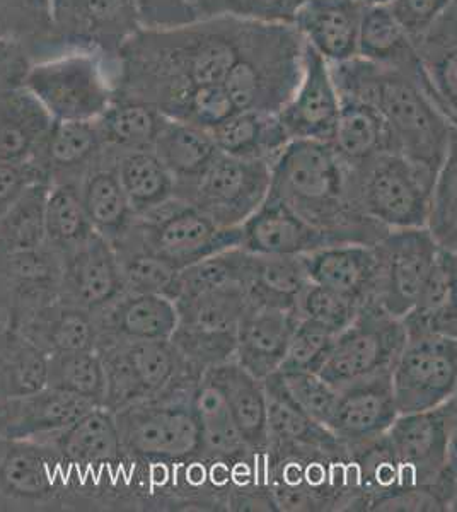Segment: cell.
<instances>
[{"label":"cell","instance_id":"cell-1","mask_svg":"<svg viewBox=\"0 0 457 512\" xmlns=\"http://www.w3.org/2000/svg\"><path fill=\"white\" fill-rule=\"evenodd\" d=\"M270 195L280 198L336 245H376L389 229L360 209L353 169L330 142L290 140L273 159Z\"/></svg>","mask_w":457,"mask_h":512},{"label":"cell","instance_id":"cell-2","mask_svg":"<svg viewBox=\"0 0 457 512\" xmlns=\"http://www.w3.org/2000/svg\"><path fill=\"white\" fill-rule=\"evenodd\" d=\"M340 96L376 106L388 127L393 152L437 175L454 128L413 77L362 57L330 64Z\"/></svg>","mask_w":457,"mask_h":512},{"label":"cell","instance_id":"cell-3","mask_svg":"<svg viewBox=\"0 0 457 512\" xmlns=\"http://www.w3.org/2000/svg\"><path fill=\"white\" fill-rule=\"evenodd\" d=\"M306 43L294 24L244 23L241 50L224 81L238 110H282L304 69Z\"/></svg>","mask_w":457,"mask_h":512},{"label":"cell","instance_id":"cell-4","mask_svg":"<svg viewBox=\"0 0 457 512\" xmlns=\"http://www.w3.org/2000/svg\"><path fill=\"white\" fill-rule=\"evenodd\" d=\"M106 371L105 407L111 412L135 403L195 393L205 374L191 366L169 340L99 347Z\"/></svg>","mask_w":457,"mask_h":512},{"label":"cell","instance_id":"cell-5","mask_svg":"<svg viewBox=\"0 0 457 512\" xmlns=\"http://www.w3.org/2000/svg\"><path fill=\"white\" fill-rule=\"evenodd\" d=\"M106 62L93 52L64 50L31 62L24 88L35 94L58 122L96 120L116 96L115 79Z\"/></svg>","mask_w":457,"mask_h":512},{"label":"cell","instance_id":"cell-6","mask_svg":"<svg viewBox=\"0 0 457 512\" xmlns=\"http://www.w3.org/2000/svg\"><path fill=\"white\" fill-rule=\"evenodd\" d=\"M193 396L195 393L169 396L113 412L123 451L134 460L162 465L188 463L203 456Z\"/></svg>","mask_w":457,"mask_h":512},{"label":"cell","instance_id":"cell-7","mask_svg":"<svg viewBox=\"0 0 457 512\" xmlns=\"http://www.w3.org/2000/svg\"><path fill=\"white\" fill-rule=\"evenodd\" d=\"M437 175L396 152L353 169V188L364 214L393 229L427 227Z\"/></svg>","mask_w":457,"mask_h":512},{"label":"cell","instance_id":"cell-8","mask_svg":"<svg viewBox=\"0 0 457 512\" xmlns=\"http://www.w3.org/2000/svg\"><path fill=\"white\" fill-rule=\"evenodd\" d=\"M135 233L142 245L176 270L241 246V226L219 227L185 198L166 202L135 216Z\"/></svg>","mask_w":457,"mask_h":512},{"label":"cell","instance_id":"cell-9","mask_svg":"<svg viewBox=\"0 0 457 512\" xmlns=\"http://www.w3.org/2000/svg\"><path fill=\"white\" fill-rule=\"evenodd\" d=\"M0 512H76L64 461L50 444L0 437Z\"/></svg>","mask_w":457,"mask_h":512},{"label":"cell","instance_id":"cell-10","mask_svg":"<svg viewBox=\"0 0 457 512\" xmlns=\"http://www.w3.org/2000/svg\"><path fill=\"white\" fill-rule=\"evenodd\" d=\"M50 38L64 50H82L118 64L140 30L137 0H45Z\"/></svg>","mask_w":457,"mask_h":512},{"label":"cell","instance_id":"cell-11","mask_svg":"<svg viewBox=\"0 0 457 512\" xmlns=\"http://www.w3.org/2000/svg\"><path fill=\"white\" fill-rule=\"evenodd\" d=\"M405 344L403 320L367 304L352 325L336 335L318 374L342 390L362 379L391 373Z\"/></svg>","mask_w":457,"mask_h":512},{"label":"cell","instance_id":"cell-12","mask_svg":"<svg viewBox=\"0 0 457 512\" xmlns=\"http://www.w3.org/2000/svg\"><path fill=\"white\" fill-rule=\"evenodd\" d=\"M270 183L272 163L220 152L200 180L176 197L188 200L219 227H239L265 202Z\"/></svg>","mask_w":457,"mask_h":512},{"label":"cell","instance_id":"cell-13","mask_svg":"<svg viewBox=\"0 0 457 512\" xmlns=\"http://www.w3.org/2000/svg\"><path fill=\"white\" fill-rule=\"evenodd\" d=\"M391 383L400 414L449 402L457 393V338L435 333L406 337Z\"/></svg>","mask_w":457,"mask_h":512},{"label":"cell","instance_id":"cell-14","mask_svg":"<svg viewBox=\"0 0 457 512\" xmlns=\"http://www.w3.org/2000/svg\"><path fill=\"white\" fill-rule=\"evenodd\" d=\"M377 289L374 304L394 318L417 304L439 255L440 246L427 227L393 229L374 245Z\"/></svg>","mask_w":457,"mask_h":512},{"label":"cell","instance_id":"cell-15","mask_svg":"<svg viewBox=\"0 0 457 512\" xmlns=\"http://www.w3.org/2000/svg\"><path fill=\"white\" fill-rule=\"evenodd\" d=\"M386 439L403 487L434 485L451 460V403L398 415Z\"/></svg>","mask_w":457,"mask_h":512},{"label":"cell","instance_id":"cell-16","mask_svg":"<svg viewBox=\"0 0 457 512\" xmlns=\"http://www.w3.org/2000/svg\"><path fill=\"white\" fill-rule=\"evenodd\" d=\"M62 256L50 246L0 251V323L18 330L38 309L60 299Z\"/></svg>","mask_w":457,"mask_h":512},{"label":"cell","instance_id":"cell-17","mask_svg":"<svg viewBox=\"0 0 457 512\" xmlns=\"http://www.w3.org/2000/svg\"><path fill=\"white\" fill-rule=\"evenodd\" d=\"M278 115L290 140L331 142L333 139L340 117V94L330 62L309 45L304 48L301 81Z\"/></svg>","mask_w":457,"mask_h":512},{"label":"cell","instance_id":"cell-18","mask_svg":"<svg viewBox=\"0 0 457 512\" xmlns=\"http://www.w3.org/2000/svg\"><path fill=\"white\" fill-rule=\"evenodd\" d=\"M398 415L391 373L377 374L340 390L330 431L355 453L386 436Z\"/></svg>","mask_w":457,"mask_h":512},{"label":"cell","instance_id":"cell-19","mask_svg":"<svg viewBox=\"0 0 457 512\" xmlns=\"http://www.w3.org/2000/svg\"><path fill=\"white\" fill-rule=\"evenodd\" d=\"M125 292L115 248L101 234L94 233L86 243L62 256L60 297L67 303L96 315Z\"/></svg>","mask_w":457,"mask_h":512},{"label":"cell","instance_id":"cell-20","mask_svg":"<svg viewBox=\"0 0 457 512\" xmlns=\"http://www.w3.org/2000/svg\"><path fill=\"white\" fill-rule=\"evenodd\" d=\"M94 318L98 326L96 350L108 345L169 340L180 321L173 299L128 291Z\"/></svg>","mask_w":457,"mask_h":512},{"label":"cell","instance_id":"cell-21","mask_svg":"<svg viewBox=\"0 0 457 512\" xmlns=\"http://www.w3.org/2000/svg\"><path fill=\"white\" fill-rule=\"evenodd\" d=\"M241 248L255 255L304 256L336 245L330 234L302 219L296 210L268 193L265 202L241 226Z\"/></svg>","mask_w":457,"mask_h":512},{"label":"cell","instance_id":"cell-22","mask_svg":"<svg viewBox=\"0 0 457 512\" xmlns=\"http://www.w3.org/2000/svg\"><path fill=\"white\" fill-rule=\"evenodd\" d=\"M106 154L108 149L96 120H55L33 163L50 185L72 183L81 187L82 180Z\"/></svg>","mask_w":457,"mask_h":512},{"label":"cell","instance_id":"cell-23","mask_svg":"<svg viewBox=\"0 0 457 512\" xmlns=\"http://www.w3.org/2000/svg\"><path fill=\"white\" fill-rule=\"evenodd\" d=\"M299 318L297 311L249 304L236 332L234 361L261 381L278 373Z\"/></svg>","mask_w":457,"mask_h":512},{"label":"cell","instance_id":"cell-24","mask_svg":"<svg viewBox=\"0 0 457 512\" xmlns=\"http://www.w3.org/2000/svg\"><path fill=\"white\" fill-rule=\"evenodd\" d=\"M96 407L79 396L50 386L0 402V437L36 441L64 429Z\"/></svg>","mask_w":457,"mask_h":512},{"label":"cell","instance_id":"cell-25","mask_svg":"<svg viewBox=\"0 0 457 512\" xmlns=\"http://www.w3.org/2000/svg\"><path fill=\"white\" fill-rule=\"evenodd\" d=\"M362 12L355 0H307L294 26L306 45L330 64H340L357 57Z\"/></svg>","mask_w":457,"mask_h":512},{"label":"cell","instance_id":"cell-26","mask_svg":"<svg viewBox=\"0 0 457 512\" xmlns=\"http://www.w3.org/2000/svg\"><path fill=\"white\" fill-rule=\"evenodd\" d=\"M313 284L352 297L364 308L376 301L377 256L374 246L333 245L304 255Z\"/></svg>","mask_w":457,"mask_h":512},{"label":"cell","instance_id":"cell-27","mask_svg":"<svg viewBox=\"0 0 457 512\" xmlns=\"http://www.w3.org/2000/svg\"><path fill=\"white\" fill-rule=\"evenodd\" d=\"M53 122L52 115L24 84L0 91V161H33Z\"/></svg>","mask_w":457,"mask_h":512},{"label":"cell","instance_id":"cell-28","mask_svg":"<svg viewBox=\"0 0 457 512\" xmlns=\"http://www.w3.org/2000/svg\"><path fill=\"white\" fill-rule=\"evenodd\" d=\"M357 57L413 77L432 98L418 45L389 7H371L362 12Z\"/></svg>","mask_w":457,"mask_h":512},{"label":"cell","instance_id":"cell-29","mask_svg":"<svg viewBox=\"0 0 457 512\" xmlns=\"http://www.w3.org/2000/svg\"><path fill=\"white\" fill-rule=\"evenodd\" d=\"M205 376L226 398L232 419L249 448L265 453L268 448V403L263 381L236 361L212 367Z\"/></svg>","mask_w":457,"mask_h":512},{"label":"cell","instance_id":"cell-30","mask_svg":"<svg viewBox=\"0 0 457 512\" xmlns=\"http://www.w3.org/2000/svg\"><path fill=\"white\" fill-rule=\"evenodd\" d=\"M268 403V448H313L348 453L333 432L297 405L285 390L280 374L263 379ZM267 448V449H268Z\"/></svg>","mask_w":457,"mask_h":512},{"label":"cell","instance_id":"cell-31","mask_svg":"<svg viewBox=\"0 0 457 512\" xmlns=\"http://www.w3.org/2000/svg\"><path fill=\"white\" fill-rule=\"evenodd\" d=\"M406 337L446 335L457 338V253L440 248L417 304L401 318Z\"/></svg>","mask_w":457,"mask_h":512},{"label":"cell","instance_id":"cell-32","mask_svg":"<svg viewBox=\"0 0 457 512\" xmlns=\"http://www.w3.org/2000/svg\"><path fill=\"white\" fill-rule=\"evenodd\" d=\"M18 332L48 357L98 347V326L93 313L67 303L62 297L38 309L19 326Z\"/></svg>","mask_w":457,"mask_h":512},{"label":"cell","instance_id":"cell-33","mask_svg":"<svg viewBox=\"0 0 457 512\" xmlns=\"http://www.w3.org/2000/svg\"><path fill=\"white\" fill-rule=\"evenodd\" d=\"M174 178V195L193 187L214 163L220 151L209 130L168 118L154 146Z\"/></svg>","mask_w":457,"mask_h":512},{"label":"cell","instance_id":"cell-34","mask_svg":"<svg viewBox=\"0 0 457 512\" xmlns=\"http://www.w3.org/2000/svg\"><path fill=\"white\" fill-rule=\"evenodd\" d=\"M309 284L304 256H249L246 294L251 306L297 311Z\"/></svg>","mask_w":457,"mask_h":512},{"label":"cell","instance_id":"cell-35","mask_svg":"<svg viewBox=\"0 0 457 512\" xmlns=\"http://www.w3.org/2000/svg\"><path fill=\"white\" fill-rule=\"evenodd\" d=\"M116 158L108 151L106 158L82 180L81 197L94 231L115 245L130 231L135 212L123 192L116 173Z\"/></svg>","mask_w":457,"mask_h":512},{"label":"cell","instance_id":"cell-36","mask_svg":"<svg viewBox=\"0 0 457 512\" xmlns=\"http://www.w3.org/2000/svg\"><path fill=\"white\" fill-rule=\"evenodd\" d=\"M210 134L222 154L268 163L290 142L280 115L268 111L238 110Z\"/></svg>","mask_w":457,"mask_h":512},{"label":"cell","instance_id":"cell-37","mask_svg":"<svg viewBox=\"0 0 457 512\" xmlns=\"http://www.w3.org/2000/svg\"><path fill=\"white\" fill-rule=\"evenodd\" d=\"M330 144L352 169L393 152L388 127L376 106L348 96H340V117Z\"/></svg>","mask_w":457,"mask_h":512},{"label":"cell","instance_id":"cell-38","mask_svg":"<svg viewBox=\"0 0 457 512\" xmlns=\"http://www.w3.org/2000/svg\"><path fill=\"white\" fill-rule=\"evenodd\" d=\"M193 402L202 431L203 456L239 463L258 454L244 441L232 419L226 398L207 376H203L198 384Z\"/></svg>","mask_w":457,"mask_h":512},{"label":"cell","instance_id":"cell-39","mask_svg":"<svg viewBox=\"0 0 457 512\" xmlns=\"http://www.w3.org/2000/svg\"><path fill=\"white\" fill-rule=\"evenodd\" d=\"M168 117L156 106L137 99H113L105 113L96 118L106 149L115 156L154 149Z\"/></svg>","mask_w":457,"mask_h":512},{"label":"cell","instance_id":"cell-40","mask_svg":"<svg viewBox=\"0 0 457 512\" xmlns=\"http://www.w3.org/2000/svg\"><path fill=\"white\" fill-rule=\"evenodd\" d=\"M48 386V355L23 333L0 323V402Z\"/></svg>","mask_w":457,"mask_h":512},{"label":"cell","instance_id":"cell-41","mask_svg":"<svg viewBox=\"0 0 457 512\" xmlns=\"http://www.w3.org/2000/svg\"><path fill=\"white\" fill-rule=\"evenodd\" d=\"M116 173L135 216L174 197V178L154 149L132 151L116 158Z\"/></svg>","mask_w":457,"mask_h":512},{"label":"cell","instance_id":"cell-42","mask_svg":"<svg viewBox=\"0 0 457 512\" xmlns=\"http://www.w3.org/2000/svg\"><path fill=\"white\" fill-rule=\"evenodd\" d=\"M111 246L115 248L118 256L123 282L128 292L159 294L173 301L176 299L180 270L147 250L134 227H130V231Z\"/></svg>","mask_w":457,"mask_h":512},{"label":"cell","instance_id":"cell-43","mask_svg":"<svg viewBox=\"0 0 457 512\" xmlns=\"http://www.w3.org/2000/svg\"><path fill=\"white\" fill-rule=\"evenodd\" d=\"M45 229L47 245L60 256L76 250L96 233L82 204L81 188L72 183H57L50 187Z\"/></svg>","mask_w":457,"mask_h":512},{"label":"cell","instance_id":"cell-44","mask_svg":"<svg viewBox=\"0 0 457 512\" xmlns=\"http://www.w3.org/2000/svg\"><path fill=\"white\" fill-rule=\"evenodd\" d=\"M174 304L180 318L178 325L238 330L249 301L243 286H227L180 296Z\"/></svg>","mask_w":457,"mask_h":512},{"label":"cell","instance_id":"cell-45","mask_svg":"<svg viewBox=\"0 0 457 512\" xmlns=\"http://www.w3.org/2000/svg\"><path fill=\"white\" fill-rule=\"evenodd\" d=\"M50 183L38 181L0 217V251H23L47 245L45 207Z\"/></svg>","mask_w":457,"mask_h":512},{"label":"cell","instance_id":"cell-46","mask_svg":"<svg viewBox=\"0 0 457 512\" xmlns=\"http://www.w3.org/2000/svg\"><path fill=\"white\" fill-rule=\"evenodd\" d=\"M48 386L105 407L106 371L96 350L50 355Z\"/></svg>","mask_w":457,"mask_h":512},{"label":"cell","instance_id":"cell-47","mask_svg":"<svg viewBox=\"0 0 457 512\" xmlns=\"http://www.w3.org/2000/svg\"><path fill=\"white\" fill-rule=\"evenodd\" d=\"M418 52L435 106L457 130V41L422 40Z\"/></svg>","mask_w":457,"mask_h":512},{"label":"cell","instance_id":"cell-48","mask_svg":"<svg viewBox=\"0 0 457 512\" xmlns=\"http://www.w3.org/2000/svg\"><path fill=\"white\" fill-rule=\"evenodd\" d=\"M427 229L440 248L457 250V130L435 178Z\"/></svg>","mask_w":457,"mask_h":512},{"label":"cell","instance_id":"cell-49","mask_svg":"<svg viewBox=\"0 0 457 512\" xmlns=\"http://www.w3.org/2000/svg\"><path fill=\"white\" fill-rule=\"evenodd\" d=\"M307 0H197L198 21L229 18L243 23L294 24Z\"/></svg>","mask_w":457,"mask_h":512},{"label":"cell","instance_id":"cell-50","mask_svg":"<svg viewBox=\"0 0 457 512\" xmlns=\"http://www.w3.org/2000/svg\"><path fill=\"white\" fill-rule=\"evenodd\" d=\"M236 332L238 330H212L178 325L171 342L185 355L191 366L205 374L212 367L234 361Z\"/></svg>","mask_w":457,"mask_h":512},{"label":"cell","instance_id":"cell-51","mask_svg":"<svg viewBox=\"0 0 457 512\" xmlns=\"http://www.w3.org/2000/svg\"><path fill=\"white\" fill-rule=\"evenodd\" d=\"M278 374L292 400L309 417L330 429L340 400V390L313 371H278Z\"/></svg>","mask_w":457,"mask_h":512},{"label":"cell","instance_id":"cell-52","mask_svg":"<svg viewBox=\"0 0 457 512\" xmlns=\"http://www.w3.org/2000/svg\"><path fill=\"white\" fill-rule=\"evenodd\" d=\"M360 309V304L352 297L311 282L302 294L297 311L301 318L314 321L338 335L352 325Z\"/></svg>","mask_w":457,"mask_h":512},{"label":"cell","instance_id":"cell-53","mask_svg":"<svg viewBox=\"0 0 457 512\" xmlns=\"http://www.w3.org/2000/svg\"><path fill=\"white\" fill-rule=\"evenodd\" d=\"M335 337V333L326 330L324 326L306 318H299L280 371L318 373L319 367L323 366L324 359L330 352Z\"/></svg>","mask_w":457,"mask_h":512},{"label":"cell","instance_id":"cell-54","mask_svg":"<svg viewBox=\"0 0 457 512\" xmlns=\"http://www.w3.org/2000/svg\"><path fill=\"white\" fill-rule=\"evenodd\" d=\"M238 111L224 84H203L193 89L186 103L183 122L214 130Z\"/></svg>","mask_w":457,"mask_h":512},{"label":"cell","instance_id":"cell-55","mask_svg":"<svg viewBox=\"0 0 457 512\" xmlns=\"http://www.w3.org/2000/svg\"><path fill=\"white\" fill-rule=\"evenodd\" d=\"M142 30H174L198 23L197 0H137Z\"/></svg>","mask_w":457,"mask_h":512},{"label":"cell","instance_id":"cell-56","mask_svg":"<svg viewBox=\"0 0 457 512\" xmlns=\"http://www.w3.org/2000/svg\"><path fill=\"white\" fill-rule=\"evenodd\" d=\"M451 2L452 0H393L389 9L418 45V41L423 40V36L442 18Z\"/></svg>","mask_w":457,"mask_h":512},{"label":"cell","instance_id":"cell-57","mask_svg":"<svg viewBox=\"0 0 457 512\" xmlns=\"http://www.w3.org/2000/svg\"><path fill=\"white\" fill-rule=\"evenodd\" d=\"M38 181H47L33 161L9 163L0 161V217L11 209V205ZM48 183V181H47Z\"/></svg>","mask_w":457,"mask_h":512},{"label":"cell","instance_id":"cell-58","mask_svg":"<svg viewBox=\"0 0 457 512\" xmlns=\"http://www.w3.org/2000/svg\"><path fill=\"white\" fill-rule=\"evenodd\" d=\"M423 40L457 41V0H452L442 18L423 36Z\"/></svg>","mask_w":457,"mask_h":512},{"label":"cell","instance_id":"cell-59","mask_svg":"<svg viewBox=\"0 0 457 512\" xmlns=\"http://www.w3.org/2000/svg\"><path fill=\"white\" fill-rule=\"evenodd\" d=\"M451 456H457V393L451 400Z\"/></svg>","mask_w":457,"mask_h":512},{"label":"cell","instance_id":"cell-60","mask_svg":"<svg viewBox=\"0 0 457 512\" xmlns=\"http://www.w3.org/2000/svg\"><path fill=\"white\" fill-rule=\"evenodd\" d=\"M449 473H451L452 482L456 487V495H454V501L451 504V511H457V456H451V460H449Z\"/></svg>","mask_w":457,"mask_h":512},{"label":"cell","instance_id":"cell-61","mask_svg":"<svg viewBox=\"0 0 457 512\" xmlns=\"http://www.w3.org/2000/svg\"><path fill=\"white\" fill-rule=\"evenodd\" d=\"M362 9H371V7H389L393 0H355Z\"/></svg>","mask_w":457,"mask_h":512},{"label":"cell","instance_id":"cell-62","mask_svg":"<svg viewBox=\"0 0 457 512\" xmlns=\"http://www.w3.org/2000/svg\"><path fill=\"white\" fill-rule=\"evenodd\" d=\"M24 2H31V0H0V6H14V4H24Z\"/></svg>","mask_w":457,"mask_h":512},{"label":"cell","instance_id":"cell-63","mask_svg":"<svg viewBox=\"0 0 457 512\" xmlns=\"http://www.w3.org/2000/svg\"><path fill=\"white\" fill-rule=\"evenodd\" d=\"M456 253H457V250H456Z\"/></svg>","mask_w":457,"mask_h":512}]
</instances>
